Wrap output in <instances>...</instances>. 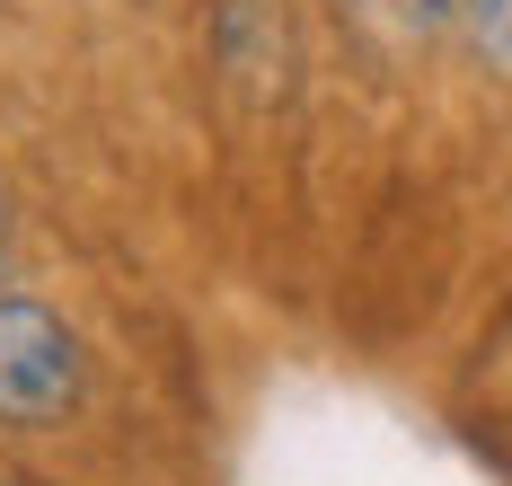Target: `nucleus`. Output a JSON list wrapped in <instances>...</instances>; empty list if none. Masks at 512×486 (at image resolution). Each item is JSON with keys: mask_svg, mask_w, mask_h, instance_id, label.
<instances>
[{"mask_svg": "<svg viewBox=\"0 0 512 486\" xmlns=\"http://www.w3.org/2000/svg\"><path fill=\"white\" fill-rule=\"evenodd\" d=\"M0 274H9V204H0Z\"/></svg>", "mask_w": 512, "mask_h": 486, "instance_id": "obj_5", "label": "nucleus"}, {"mask_svg": "<svg viewBox=\"0 0 512 486\" xmlns=\"http://www.w3.org/2000/svg\"><path fill=\"white\" fill-rule=\"evenodd\" d=\"M362 9H398V27H415V36H442V0H362Z\"/></svg>", "mask_w": 512, "mask_h": 486, "instance_id": "obj_3", "label": "nucleus"}, {"mask_svg": "<svg viewBox=\"0 0 512 486\" xmlns=\"http://www.w3.org/2000/svg\"><path fill=\"white\" fill-rule=\"evenodd\" d=\"M442 36H451L495 89H512V0H442Z\"/></svg>", "mask_w": 512, "mask_h": 486, "instance_id": "obj_2", "label": "nucleus"}, {"mask_svg": "<svg viewBox=\"0 0 512 486\" xmlns=\"http://www.w3.org/2000/svg\"><path fill=\"white\" fill-rule=\"evenodd\" d=\"M89 407H98V345L62 301L0 274V433L45 442V433H71Z\"/></svg>", "mask_w": 512, "mask_h": 486, "instance_id": "obj_1", "label": "nucleus"}, {"mask_svg": "<svg viewBox=\"0 0 512 486\" xmlns=\"http://www.w3.org/2000/svg\"><path fill=\"white\" fill-rule=\"evenodd\" d=\"M0 486H62V478H36V469H18V460H0Z\"/></svg>", "mask_w": 512, "mask_h": 486, "instance_id": "obj_4", "label": "nucleus"}]
</instances>
